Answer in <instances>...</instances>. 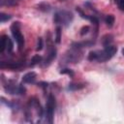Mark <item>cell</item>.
Returning a JSON list of instances; mask_svg holds the SVG:
<instances>
[{"mask_svg":"<svg viewBox=\"0 0 124 124\" xmlns=\"http://www.w3.org/2000/svg\"><path fill=\"white\" fill-rule=\"evenodd\" d=\"M38 85H39V86H41V87H44V88L47 87V83H46V82H39V83H38Z\"/></svg>","mask_w":124,"mask_h":124,"instance_id":"cell-21","label":"cell"},{"mask_svg":"<svg viewBox=\"0 0 124 124\" xmlns=\"http://www.w3.org/2000/svg\"><path fill=\"white\" fill-rule=\"evenodd\" d=\"M73 14L68 11H58L55 13L53 20L57 24H62V25H69L71 21L73 20Z\"/></svg>","mask_w":124,"mask_h":124,"instance_id":"cell-2","label":"cell"},{"mask_svg":"<svg viewBox=\"0 0 124 124\" xmlns=\"http://www.w3.org/2000/svg\"><path fill=\"white\" fill-rule=\"evenodd\" d=\"M122 54H123V55H124V48H123V49H122Z\"/></svg>","mask_w":124,"mask_h":124,"instance_id":"cell-22","label":"cell"},{"mask_svg":"<svg viewBox=\"0 0 124 124\" xmlns=\"http://www.w3.org/2000/svg\"><path fill=\"white\" fill-rule=\"evenodd\" d=\"M105 21H106V23H107V25L108 27H111L113 25V23H114V16L112 15H108L106 16V18H105Z\"/></svg>","mask_w":124,"mask_h":124,"instance_id":"cell-12","label":"cell"},{"mask_svg":"<svg viewBox=\"0 0 124 124\" xmlns=\"http://www.w3.org/2000/svg\"><path fill=\"white\" fill-rule=\"evenodd\" d=\"M11 17H12V16H10V15H6V14H4V13H1V15H0V21H1L2 23H4L5 21L9 20Z\"/></svg>","mask_w":124,"mask_h":124,"instance_id":"cell-15","label":"cell"},{"mask_svg":"<svg viewBox=\"0 0 124 124\" xmlns=\"http://www.w3.org/2000/svg\"><path fill=\"white\" fill-rule=\"evenodd\" d=\"M55 57H56V49H55V47H53L51 46V43H50L48 46V51H47V54H46V57L45 60V65H48Z\"/></svg>","mask_w":124,"mask_h":124,"instance_id":"cell-7","label":"cell"},{"mask_svg":"<svg viewBox=\"0 0 124 124\" xmlns=\"http://www.w3.org/2000/svg\"><path fill=\"white\" fill-rule=\"evenodd\" d=\"M43 46H44V44H43V39L40 37V38H38V43H37L36 50H37V51H38V50H41V49L43 48Z\"/></svg>","mask_w":124,"mask_h":124,"instance_id":"cell-17","label":"cell"},{"mask_svg":"<svg viewBox=\"0 0 124 124\" xmlns=\"http://www.w3.org/2000/svg\"><path fill=\"white\" fill-rule=\"evenodd\" d=\"M117 51V47L114 46H105L103 50H94L88 54L89 61H98V62H105L109 60Z\"/></svg>","mask_w":124,"mask_h":124,"instance_id":"cell-1","label":"cell"},{"mask_svg":"<svg viewBox=\"0 0 124 124\" xmlns=\"http://www.w3.org/2000/svg\"><path fill=\"white\" fill-rule=\"evenodd\" d=\"M89 30H90V27L89 26H83L81 29H80V35L81 36H83V35H85V34H87L88 32H89Z\"/></svg>","mask_w":124,"mask_h":124,"instance_id":"cell-19","label":"cell"},{"mask_svg":"<svg viewBox=\"0 0 124 124\" xmlns=\"http://www.w3.org/2000/svg\"><path fill=\"white\" fill-rule=\"evenodd\" d=\"M36 78H37L36 73H34V72H29V73H26V74L22 77V81H23L24 83H34L35 80H36Z\"/></svg>","mask_w":124,"mask_h":124,"instance_id":"cell-8","label":"cell"},{"mask_svg":"<svg viewBox=\"0 0 124 124\" xmlns=\"http://www.w3.org/2000/svg\"><path fill=\"white\" fill-rule=\"evenodd\" d=\"M112 36L111 35H106L103 37L102 39V43L104 45V46H110L111 42H112Z\"/></svg>","mask_w":124,"mask_h":124,"instance_id":"cell-11","label":"cell"},{"mask_svg":"<svg viewBox=\"0 0 124 124\" xmlns=\"http://www.w3.org/2000/svg\"><path fill=\"white\" fill-rule=\"evenodd\" d=\"M85 85L83 83H71L69 84L68 86V89L69 90H72V91H75V90H79V89H82Z\"/></svg>","mask_w":124,"mask_h":124,"instance_id":"cell-10","label":"cell"},{"mask_svg":"<svg viewBox=\"0 0 124 124\" xmlns=\"http://www.w3.org/2000/svg\"><path fill=\"white\" fill-rule=\"evenodd\" d=\"M60 74H66V75H69L70 77H74V72L70 69H63L60 71Z\"/></svg>","mask_w":124,"mask_h":124,"instance_id":"cell-18","label":"cell"},{"mask_svg":"<svg viewBox=\"0 0 124 124\" xmlns=\"http://www.w3.org/2000/svg\"><path fill=\"white\" fill-rule=\"evenodd\" d=\"M67 56V60L69 62H72V63H77L78 61L80 60L81 58V52L79 51V48H72V50L70 51L69 54L66 55Z\"/></svg>","mask_w":124,"mask_h":124,"instance_id":"cell-6","label":"cell"},{"mask_svg":"<svg viewBox=\"0 0 124 124\" xmlns=\"http://www.w3.org/2000/svg\"><path fill=\"white\" fill-rule=\"evenodd\" d=\"M7 40H8V36L6 35H3L0 39V52L1 53H3L7 47Z\"/></svg>","mask_w":124,"mask_h":124,"instance_id":"cell-9","label":"cell"},{"mask_svg":"<svg viewBox=\"0 0 124 124\" xmlns=\"http://www.w3.org/2000/svg\"><path fill=\"white\" fill-rule=\"evenodd\" d=\"M13 46H14V45H13V42H12V40L8 37V40H7V49H8V52H12V50H13Z\"/></svg>","mask_w":124,"mask_h":124,"instance_id":"cell-16","label":"cell"},{"mask_svg":"<svg viewBox=\"0 0 124 124\" xmlns=\"http://www.w3.org/2000/svg\"><path fill=\"white\" fill-rule=\"evenodd\" d=\"M115 2L117 3L118 8L121 11H124V0H115Z\"/></svg>","mask_w":124,"mask_h":124,"instance_id":"cell-20","label":"cell"},{"mask_svg":"<svg viewBox=\"0 0 124 124\" xmlns=\"http://www.w3.org/2000/svg\"><path fill=\"white\" fill-rule=\"evenodd\" d=\"M6 91L10 94H17V95H23L26 92V89L24 86L20 84H16L13 81H9L8 86L5 87Z\"/></svg>","mask_w":124,"mask_h":124,"instance_id":"cell-5","label":"cell"},{"mask_svg":"<svg viewBox=\"0 0 124 124\" xmlns=\"http://www.w3.org/2000/svg\"><path fill=\"white\" fill-rule=\"evenodd\" d=\"M55 98L53 95H49L47 98L46 102V120L49 123L53 122V114H54V109H55Z\"/></svg>","mask_w":124,"mask_h":124,"instance_id":"cell-4","label":"cell"},{"mask_svg":"<svg viewBox=\"0 0 124 124\" xmlns=\"http://www.w3.org/2000/svg\"><path fill=\"white\" fill-rule=\"evenodd\" d=\"M61 42V27L57 26L56 27V36H55V43L60 44Z\"/></svg>","mask_w":124,"mask_h":124,"instance_id":"cell-14","label":"cell"},{"mask_svg":"<svg viewBox=\"0 0 124 124\" xmlns=\"http://www.w3.org/2000/svg\"><path fill=\"white\" fill-rule=\"evenodd\" d=\"M41 61H42V56H40L38 54L37 55H34L32 57L31 61H30V66H35L36 64H39Z\"/></svg>","mask_w":124,"mask_h":124,"instance_id":"cell-13","label":"cell"},{"mask_svg":"<svg viewBox=\"0 0 124 124\" xmlns=\"http://www.w3.org/2000/svg\"><path fill=\"white\" fill-rule=\"evenodd\" d=\"M11 31H12V34L18 46V48L22 49V47L24 46V37L20 32V23L18 21L14 22L11 25Z\"/></svg>","mask_w":124,"mask_h":124,"instance_id":"cell-3","label":"cell"}]
</instances>
